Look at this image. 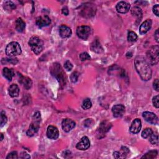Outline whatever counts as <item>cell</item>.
Wrapping results in <instances>:
<instances>
[{
    "label": "cell",
    "instance_id": "6da1fadb",
    "mask_svg": "<svg viewBox=\"0 0 159 159\" xmlns=\"http://www.w3.org/2000/svg\"><path fill=\"white\" fill-rule=\"evenodd\" d=\"M135 67L144 81H148L152 78V70L147 60L142 56H137L134 60Z\"/></svg>",
    "mask_w": 159,
    "mask_h": 159
},
{
    "label": "cell",
    "instance_id": "7a4b0ae2",
    "mask_svg": "<svg viewBox=\"0 0 159 159\" xmlns=\"http://www.w3.org/2000/svg\"><path fill=\"white\" fill-rule=\"evenodd\" d=\"M51 74L57 80L60 85H65L67 77L62 67L58 63H55L50 68Z\"/></svg>",
    "mask_w": 159,
    "mask_h": 159
},
{
    "label": "cell",
    "instance_id": "3957f363",
    "mask_svg": "<svg viewBox=\"0 0 159 159\" xmlns=\"http://www.w3.org/2000/svg\"><path fill=\"white\" fill-rule=\"evenodd\" d=\"M29 45L35 54L39 55L44 49V43L39 37L34 36L29 40Z\"/></svg>",
    "mask_w": 159,
    "mask_h": 159
},
{
    "label": "cell",
    "instance_id": "277c9868",
    "mask_svg": "<svg viewBox=\"0 0 159 159\" xmlns=\"http://www.w3.org/2000/svg\"><path fill=\"white\" fill-rule=\"evenodd\" d=\"M148 63L155 65L159 61V47L158 45L153 46L149 49L146 54Z\"/></svg>",
    "mask_w": 159,
    "mask_h": 159
},
{
    "label": "cell",
    "instance_id": "5b68a950",
    "mask_svg": "<svg viewBox=\"0 0 159 159\" xmlns=\"http://www.w3.org/2000/svg\"><path fill=\"white\" fill-rule=\"evenodd\" d=\"M22 50L20 45L17 42H11L9 43L6 48V54L10 57H14L20 55Z\"/></svg>",
    "mask_w": 159,
    "mask_h": 159
},
{
    "label": "cell",
    "instance_id": "8992f818",
    "mask_svg": "<svg viewBox=\"0 0 159 159\" xmlns=\"http://www.w3.org/2000/svg\"><path fill=\"white\" fill-rule=\"evenodd\" d=\"M96 8L94 4L86 3L82 6L80 11V15L85 17H91L95 15Z\"/></svg>",
    "mask_w": 159,
    "mask_h": 159
},
{
    "label": "cell",
    "instance_id": "52a82bcc",
    "mask_svg": "<svg viewBox=\"0 0 159 159\" xmlns=\"http://www.w3.org/2000/svg\"><path fill=\"white\" fill-rule=\"evenodd\" d=\"M91 33V28L87 26H81L77 27V34L79 38L86 40Z\"/></svg>",
    "mask_w": 159,
    "mask_h": 159
},
{
    "label": "cell",
    "instance_id": "ba28073f",
    "mask_svg": "<svg viewBox=\"0 0 159 159\" xmlns=\"http://www.w3.org/2000/svg\"><path fill=\"white\" fill-rule=\"evenodd\" d=\"M142 116L144 119L149 123L151 124H157L158 123L157 116L156 115V114L152 113V112H144Z\"/></svg>",
    "mask_w": 159,
    "mask_h": 159
},
{
    "label": "cell",
    "instance_id": "9c48e42d",
    "mask_svg": "<svg viewBox=\"0 0 159 159\" xmlns=\"http://www.w3.org/2000/svg\"><path fill=\"white\" fill-rule=\"evenodd\" d=\"M50 22H51V20H50V17L47 15H44L43 16H39L38 17H37L36 21V25L38 26L39 28L48 26L49 25H50Z\"/></svg>",
    "mask_w": 159,
    "mask_h": 159
},
{
    "label": "cell",
    "instance_id": "30bf717a",
    "mask_svg": "<svg viewBox=\"0 0 159 159\" xmlns=\"http://www.w3.org/2000/svg\"><path fill=\"white\" fill-rule=\"evenodd\" d=\"M90 147V141L88 137L86 136L83 137L80 141L78 142L77 144L76 147L78 150L80 151H86Z\"/></svg>",
    "mask_w": 159,
    "mask_h": 159
},
{
    "label": "cell",
    "instance_id": "8fae6325",
    "mask_svg": "<svg viewBox=\"0 0 159 159\" xmlns=\"http://www.w3.org/2000/svg\"><path fill=\"white\" fill-rule=\"evenodd\" d=\"M47 136L50 139L55 140L59 136V132L58 129L54 126H49L47 130Z\"/></svg>",
    "mask_w": 159,
    "mask_h": 159
},
{
    "label": "cell",
    "instance_id": "7c38bea8",
    "mask_svg": "<svg viewBox=\"0 0 159 159\" xmlns=\"http://www.w3.org/2000/svg\"><path fill=\"white\" fill-rule=\"evenodd\" d=\"M76 124L74 121L70 119H64L62 123V127L65 132H68L72 130L75 127Z\"/></svg>",
    "mask_w": 159,
    "mask_h": 159
},
{
    "label": "cell",
    "instance_id": "4fadbf2b",
    "mask_svg": "<svg viewBox=\"0 0 159 159\" xmlns=\"http://www.w3.org/2000/svg\"><path fill=\"white\" fill-rule=\"evenodd\" d=\"M112 112L115 118H121L125 112V107L123 105H116L112 108Z\"/></svg>",
    "mask_w": 159,
    "mask_h": 159
},
{
    "label": "cell",
    "instance_id": "5bb4252c",
    "mask_svg": "<svg viewBox=\"0 0 159 159\" xmlns=\"http://www.w3.org/2000/svg\"><path fill=\"white\" fill-rule=\"evenodd\" d=\"M40 122H37V121H32V123L31 124L29 128L28 129L27 131V135L29 137H32L33 135L38 132V130L39 129L40 126H39Z\"/></svg>",
    "mask_w": 159,
    "mask_h": 159
},
{
    "label": "cell",
    "instance_id": "9a60e30c",
    "mask_svg": "<svg viewBox=\"0 0 159 159\" xmlns=\"http://www.w3.org/2000/svg\"><path fill=\"white\" fill-rule=\"evenodd\" d=\"M142 127V123L140 119H135L130 127V132L132 134H137L140 132Z\"/></svg>",
    "mask_w": 159,
    "mask_h": 159
},
{
    "label": "cell",
    "instance_id": "2e32d148",
    "mask_svg": "<svg viewBox=\"0 0 159 159\" xmlns=\"http://www.w3.org/2000/svg\"><path fill=\"white\" fill-rule=\"evenodd\" d=\"M130 4L125 1H120L116 5V10L121 14H125L130 10Z\"/></svg>",
    "mask_w": 159,
    "mask_h": 159
},
{
    "label": "cell",
    "instance_id": "e0dca14e",
    "mask_svg": "<svg viewBox=\"0 0 159 159\" xmlns=\"http://www.w3.org/2000/svg\"><path fill=\"white\" fill-rule=\"evenodd\" d=\"M72 34V30L69 27L65 25L60 26L59 28V34L60 37H62V38H68V37L71 36Z\"/></svg>",
    "mask_w": 159,
    "mask_h": 159
},
{
    "label": "cell",
    "instance_id": "ac0fdd59",
    "mask_svg": "<svg viewBox=\"0 0 159 159\" xmlns=\"http://www.w3.org/2000/svg\"><path fill=\"white\" fill-rule=\"evenodd\" d=\"M152 22L151 20H147L146 21H144L139 28V32L141 34H145L151 29L152 27Z\"/></svg>",
    "mask_w": 159,
    "mask_h": 159
},
{
    "label": "cell",
    "instance_id": "d6986e66",
    "mask_svg": "<svg viewBox=\"0 0 159 159\" xmlns=\"http://www.w3.org/2000/svg\"><path fill=\"white\" fill-rule=\"evenodd\" d=\"M20 83H21L22 85L24 86V88L26 89V90H29L32 86V80H31V78H28L27 77H24L21 75L20 74Z\"/></svg>",
    "mask_w": 159,
    "mask_h": 159
},
{
    "label": "cell",
    "instance_id": "ffe728a7",
    "mask_svg": "<svg viewBox=\"0 0 159 159\" xmlns=\"http://www.w3.org/2000/svg\"><path fill=\"white\" fill-rule=\"evenodd\" d=\"M91 49L93 52L98 54H100L103 52V49L98 39L95 40L91 44Z\"/></svg>",
    "mask_w": 159,
    "mask_h": 159
},
{
    "label": "cell",
    "instance_id": "44dd1931",
    "mask_svg": "<svg viewBox=\"0 0 159 159\" xmlns=\"http://www.w3.org/2000/svg\"><path fill=\"white\" fill-rule=\"evenodd\" d=\"M8 93L9 96L12 98L17 97L20 94V88L16 84H12L8 88Z\"/></svg>",
    "mask_w": 159,
    "mask_h": 159
},
{
    "label": "cell",
    "instance_id": "7402d4cb",
    "mask_svg": "<svg viewBox=\"0 0 159 159\" xmlns=\"http://www.w3.org/2000/svg\"><path fill=\"white\" fill-rule=\"evenodd\" d=\"M26 27V23L22 20V18L19 17L15 22V29L19 32H22L24 31Z\"/></svg>",
    "mask_w": 159,
    "mask_h": 159
},
{
    "label": "cell",
    "instance_id": "603a6c76",
    "mask_svg": "<svg viewBox=\"0 0 159 159\" xmlns=\"http://www.w3.org/2000/svg\"><path fill=\"white\" fill-rule=\"evenodd\" d=\"M111 124L107 122L106 121H103V122L100 125V132L102 134H105L106 132H108L111 128Z\"/></svg>",
    "mask_w": 159,
    "mask_h": 159
},
{
    "label": "cell",
    "instance_id": "cb8c5ba5",
    "mask_svg": "<svg viewBox=\"0 0 159 159\" xmlns=\"http://www.w3.org/2000/svg\"><path fill=\"white\" fill-rule=\"evenodd\" d=\"M3 75L8 81H11L13 76L15 75V73H14L12 69L5 67L3 70Z\"/></svg>",
    "mask_w": 159,
    "mask_h": 159
},
{
    "label": "cell",
    "instance_id": "d4e9b609",
    "mask_svg": "<svg viewBox=\"0 0 159 159\" xmlns=\"http://www.w3.org/2000/svg\"><path fill=\"white\" fill-rule=\"evenodd\" d=\"M132 15L134 16H136L137 18L141 19L142 16V11L141 9L138 6H135L132 8L131 10Z\"/></svg>",
    "mask_w": 159,
    "mask_h": 159
},
{
    "label": "cell",
    "instance_id": "484cf974",
    "mask_svg": "<svg viewBox=\"0 0 159 159\" xmlns=\"http://www.w3.org/2000/svg\"><path fill=\"white\" fill-rule=\"evenodd\" d=\"M149 137V141L153 145L158 144V135L157 132H152Z\"/></svg>",
    "mask_w": 159,
    "mask_h": 159
},
{
    "label": "cell",
    "instance_id": "4316f807",
    "mask_svg": "<svg viewBox=\"0 0 159 159\" xmlns=\"http://www.w3.org/2000/svg\"><path fill=\"white\" fill-rule=\"evenodd\" d=\"M3 7L6 11H12L16 8V5L12 1H7L4 2Z\"/></svg>",
    "mask_w": 159,
    "mask_h": 159
},
{
    "label": "cell",
    "instance_id": "83f0119b",
    "mask_svg": "<svg viewBox=\"0 0 159 159\" xmlns=\"http://www.w3.org/2000/svg\"><path fill=\"white\" fill-rule=\"evenodd\" d=\"M157 154L158 152L157 151H151L145 154L142 158H153L157 156Z\"/></svg>",
    "mask_w": 159,
    "mask_h": 159
},
{
    "label": "cell",
    "instance_id": "f1b7e54d",
    "mask_svg": "<svg viewBox=\"0 0 159 159\" xmlns=\"http://www.w3.org/2000/svg\"><path fill=\"white\" fill-rule=\"evenodd\" d=\"M137 39V35L133 31H129L128 34V40L129 42H135Z\"/></svg>",
    "mask_w": 159,
    "mask_h": 159
},
{
    "label": "cell",
    "instance_id": "f546056e",
    "mask_svg": "<svg viewBox=\"0 0 159 159\" xmlns=\"http://www.w3.org/2000/svg\"><path fill=\"white\" fill-rule=\"evenodd\" d=\"M92 106V103L89 98H86L85 100L83 101V104H82V108L84 109H88L91 108Z\"/></svg>",
    "mask_w": 159,
    "mask_h": 159
},
{
    "label": "cell",
    "instance_id": "4dcf8cb0",
    "mask_svg": "<svg viewBox=\"0 0 159 159\" xmlns=\"http://www.w3.org/2000/svg\"><path fill=\"white\" fill-rule=\"evenodd\" d=\"M152 132H153V131H152V130L151 128L145 129L142 132V137L143 138H144V139H147L149 136H150Z\"/></svg>",
    "mask_w": 159,
    "mask_h": 159
},
{
    "label": "cell",
    "instance_id": "1f68e13d",
    "mask_svg": "<svg viewBox=\"0 0 159 159\" xmlns=\"http://www.w3.org/2000/svg\"><path fill=\"white\" fill-rule=\"evenodd\" d=\"M8 118L7 116H6L5 113L4 111H1V127H3L4 125H5V124L7 123Z\"/></svg>",
    "mask_w": 159,
    "mask_h": 159
},
{
    "label": "cell",
    "instance_id": "d6a6232c",
    "mask_svg": "<svg viewBox=\"0 0 159 159\" xmlns=\"http://www.w3.org/2000/svg\"><path fill=\"white\" fill-rule=\"evenodd\" d=\"M80 59L82 61H85V60H90L91 57L87 52H83L80 55Z\"/></svg>",
    "mask_w": 159,
    "mask_h": 159
},
{
    "label": "cell",
    "instance_id": "836d02e7",
    "mask_svg": "<svg viewBox=\"0 0 159 159\" xmlns=\"http://www.w3.org/2000/svg\"><path fill=\"white\" fill-rule=\"evenodd\" d=\"M79 73L77 72H73L70 75V80L72 83H76L78 81Z\"/></svg>",
    "mask_w": 159,
    "mask_h": 159
},
{
    "label": "cell",
    "instance_id": "e575fe53",
    "mask_svg": "<svg viewBox=\"0 0 159 159\" xmlns=\"http://www.w3.org/2000/svg\"><path fill=\"white\" fill-rule=\"evenodd\" d=\"M32 121H38V122L40 123L41 121V115L39 111H37L34 113L33 117H32Z\"/></svg>",
    "mask_w": 159,
    "mask_h": 159
},
{
    "label": "cell",
    "instance_id": "d590c367",
    "mask_svg": "<svg viewBox=\"0 0 159 159\" xmlns=\"http://www.w3.org/2000/svg\"><path fill=\"white\" fill-rule=\"evenodd\" d=\"M64 67L67 71H68V72L71 71L73 68V65L70 62L67 60V61L65 62L64 63Z\"/></svg>",
    "mask_w": 159,
    "mask_h": 159
},
{
    "label": "cell",
    "instance_id": "8d00e7d4",
    "mask_svg": "<svg viewBox=\"0 0 159 159\" xmlns=\"http://www.w3.org/2000/svg\"><path fill=\"white\" fill-rule=\"evenodd\" d=\"M158 101H159L158 95H157L153 98V100H152L153 104V106H155L156 108H158V107H159V102Z\"/></svg>",
    "mask_w": 159,
    "mask_h": 159
},
{
    "label": "cell",
    "instance_id": "74e56055",
    "mask_svg": "<svg viewBox=\"0 0 159 159\" xmlns=\"http://www.w3.org/2000/svg\"><path fill=\"white\" fill-rule=\"evenodd\" d=\"M18 158L17 152H12L8 154L6 157V159H17Z\"/></svg>",
    "mask_w": 159,
    "mask_h": 159
},
{
    "label": "cell",
    "instance_id": "f35d334b",
    "mask_svg": "<svg viewBox=\"0 0 159 159\" xmlns=\"http://www.w3.org/2000/svg\"><path fill=\"white\" fill-rule=\"evenodd\" d=\"M4 61L7 62L9 63H12V64H16L18 61L17 59H3Z\"/></svg>",
    "mask_w": 159,
    "mask_h": 159
},
{
    "label": "cell",
    "instance_id": "ab89813d",
    "mask_svg": "<svg viewBox=\"0 0 159 159\" xmlns=\"http://www.w3.org/2000/svg\"><path fill=\"white\" fill-rule=\"evenodd\" d=\"M153 13L155 14L157 16H159V5L158 4H156L153 7Z\"/></svg>",
    "mask_w": 159,
    "mask_h": 159
},
{
    "label": "cell",
    "instance_id": "60d3db41",
    "mask_svg": "<svg viewBox=\"0 0 159 159\" xmlns=\"http://www.w3.org/2000/svg\"><path fill=\"white\" fill-rule=\"evenodd\" d=\"M153 88L155 89V90L157 91H159V83H158V79H156L155 81L153 82Z\"/></svg>",
    "mask_w": 159,
    "mask_h": 159
},
{
    "label": "cell",
    "instance_id": "b9f144b4",
    "mask_svg": "<svg viewBox=\"0 0 159 159\" xmlns=\"http://www.w3.org/2000/svg\"><path fill=\"white\" fill-rule=\"evenodd\" d=\"M121 151H122L123 152L122 156L124 157V155H127V154L129 153V150L126 147H122V148H121Z\"/></svg>",
    "mask_w": 159,
    "mask_h": 159
},
{
    "label": "cell",
    "instance_id": "7bdbcfd3",
    "mask_svg": "<svg viewBox=\"0 0 159 159\" xmlns=\"http://www.w3.org/2000/svg\"><path fill=\"white\" fill-rule=\"evenodd\" d=\"M154 38L156 40L157 43H159V32H158V29H157L155 34H154Z\"/></svg>",
    "mask_w": 159,
    "mask_h": 159
},
{
    "label": "cell",
    "instance_id": "ee69618b",
    "mask_svg": "<svg viewBox=\"0 0 159 159\" xmlns=\"http://www.w3.org/2000/svg\"><path fill=\"white\" fill-rule=\"evenodd\" d=\"M62 14H63V15H65V16L68 15L69 11H68V8H67V7H64V8H63L62 10Z\"/></svg>",
    "mask_w": 159,
    "mask_h": 159
},
{
    "label": "cell",
    "instance_id": "f6af8a7d",
    "mask_svg": "<svg viewBox=\"0 0 159 159\" xmlns=\"http://www.w3.org/2000/svg\"><path fill=\"white\" fill-rule=\"evenodd\" d=\"M21 158H29L31 157L26 152H22L20 157Z\"/></svg>",
    "mask_w": 159,
    "mask_h": 159
},
{
    "label": "cell",
    "instance_id": "bcb514c9",
    "mask_svg": "<svg viewBox=\"0 0 159 159\" xmlns=\"http://www.w3.org/2000/svg\"><path fill=\"white\" fill-rule=\"evenodd\" d=\"M88 123H85V126L86 127H90V126L92 125V124L93 123V121L91 119H88Z\"/></svg>",
    "mask_w": 159,
    "mask_h": 159
},
{
    "label": "cell",
    "instance_id": "7dc6e473",
    "mask_svg": "<svg viewBox=\"0 0 159 159\" xmlns=\"http://www.w3.org/2000/svg\"><path fill=\"white\" fill-rule=\"evenodd\" d=\"M113 156L116 158H118L121 157V153L119 152H114L113 153Z\"/></svg>",
    "mask_w": 159,
    "mask_h": 159
},
{
    "label": "cell",
    "instance_id": "c3c4849f",
    "mask_svg": "<svg viewBox=\"0 0 159 159\" xmlns=\"http://www.w3.org/2000/svg\"><path fill=\"white\" fill-rule=\"evenodd\" d=\"M1 139V141H2V140L3 139V134H1V139Z\"/></svg>",
    "mask_w": 159,
    "mask_h": 159
}]
</instances>
